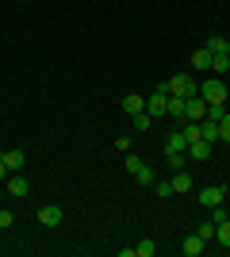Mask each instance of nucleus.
<instances>
[{"instance_id":"nucleus-17","label":"nucleus","mask_w":230,"mask_h":257,"mask_svg":"<svg viewBox=\"0 0 230 257\" xmlns=\"http://www.w3.org/2000/svg\"><path fill=\"white\" fill-rule=\"evenodd\" d=\"M131 127L134 131H150L153 127V115H150V111H138V115H131Z\"/></svg>"},{"instance_id":"nucleus-10","label":"nucleus","mask_w":230,"mask_h":257,"mask_svg":"<svg viewBox=\"0 0 230 257\" xmlns=\"http://www.w3.org/2000/svg\"><path fill=\"white\" fill-rule=\"evenodd\" d=\"M192 69H196V73H207L211 69V50L207 46H199V50L192 54Z\"/></svg>"},{"instance_id":"nucleus-23","label":"nucleus","mask_w":230,"mask_h":257,"mask_svg":"<svg viewBox=\"0 0 230 257\" xmlns=\"http://www.w3.org/2000/svg\"><path fill=\"white\" fill-rule=\"evenodd\" d=\"M222 115H226V107H222V104H207V115H203V119H211V123H219Z\"/></svg>"},{"instance_id":"nucleus-25","label":"nucleus","mask_w":230,"mask_h":257,"mask_svg":"<svg viewBox=\"0 0 230 257\" xmlns=\"http://www.w3.org/2000/svg\"><path fill=\"white\" fill-rule=\"evenodd\" d=\"M165 161H169V165H173V173H176V169H184L188 154H165Z\"/></svg>"},{"instance_id":"nucleus-13","label":"nucleus","mask_w":230,"mask_h":257,"mask_svg":"<svg viewBox=\"0 0 230 257\" xmlns=\"http://www.w3.org/2000/svg\"><path fill=\"white\" fill-rule=\"evenodd\" d=\"M0 158H4V165H8L12 173H20V169H23V158H27V154H23V150H4Z\"/></svg>"},{"instance_id":"nucleus-24","label":"nucleus","mask_w":230,"mask_h":257,"mask_svg":"<svg viewBox=\"0 0 230 257\" xmlns=\"http://www.w3.org/2000/svg\"><path fill=\"white\" fill-rule=\"evenodd\" d=\"M219 142H230V111L219 119Z\"/></svg>"},{"instance_id":"nucleus-15","label":"nucleus","mask_w":230,"mask_h":257,"mask_svg":"<svg viewBox=\"0 0 230 257\" xmlns=\"http://www.w3.org/2000/svg\"><path fill=\"white\" fill-rule=\"evenodd\" d=\"M207 50L211 54H230V43L222 39V35H207Z\"/></svg>"},{"instance_id":"nucleus-18","label":"nucleus","mask_w":230,"mask_h":257,"mask_svg":"<svg viewBox=\"0 0 230 257\" xmlns=\"http://www.w3.org/2000/svg\"><path fill=\"white\" fill-rule=\"evenodd\" d=\"M199 131H203V142H219V123L203 119V123H199Z\"/></svg>"},{"instance_id":"nucleus-14","label":"nucleus","mask_w":230,"mask_h":257,"mask_svg":"<svg viewBox=\"0 0 230 257\" xmlns=\"http://www.w3.org/2000/svg\"><path fill=\"white\" fill-rule=\"evenodd\" d=\"M192 188H196V181H192L184 169H176V177H173V192H192Z\"/></svg>"},{"instance_id":"nucleus-22","label":"nucleus","mask_w":230,"mask_h":257,"mask_svg":"<svg viewBox=\"0 0 230 257\" xmlns=\"http://www.w3.org/2000/svg\"><path fill=\"white\" fill-rule=\"evenodd\" d=\"M157 253V246H153L150 238H146V242H138V246H134V257H153Z\"/></svg>"},{"instance_id":"nucleus-21","label":"nucleus","mask_w":230,"mask_h":257,"mask_svg":"<svg viewBox=\"0 0 230 257\" xmlns=\"http://www.w3.org/2000/svg\"><path fill=\"white\" fill-rule=\"evenodd\" d=\"M134 181H138V184H153L157 177H153V169H150V165H138V173H134Z\"/></svg>"},{"instance_id":"nucleus-2","label":"nucleus","mask_w":230,"mask_h":257,"mask_svg":"<svg viewBox=\"0 0 230 257\" xmlns=\"http://www.w3.org/2000/svg\"><path fill=\"white\" fill-rule=\"evenodd\" d=\"M199 92V85H196V77L192 73H176V77H169V96H196Z\"/></svg>"},{"instance_id":"nucleus-6","label":"nucleus","mask_w":230,"mask_h":257,"mask_svg":"<svg viewBox=\"0 0 230 257\" xmlns=\"http://www.w3.org/2000/svg\"><path fill=\"white\" fill-rule=\"evenodd\" d=\"M165 154H188V139H184V131H180V127L165 139Z\"/></svg>"},{"instance_id":"nucleus-1","label":"nucleus","mask_w":230,"mask_h":257,"mask_svg":"<svg viewBox=\"0 0 230 257\" xmlns=\"http://www.w3.org/2000/svg\"><path fill=\"white\" fill-rule=\"evenodd\" d=\"M199 96L207 100V104H222V100H226V81H222L219 73H211L207 81L199 85Z\"/></svg>"},{"instance_id":"nucleus-4","label":"nucleus","mask_w":230,"mask_h":257,"mask_svg":"<svg viewBox=\"0 0 230 257\" xmlns=\"http://www.w3.org/2000/svg\"><path fill=\"white\" fill-rule=\"evenodd\" d=\"M203 115H207V100L199 96V92H196V96H188L184 100V119H188V123H203ZM184 119H180V123H184Z\"/></svg>"},{"instance_id":"nucleus-7","label":"nucleus","mask_w":230,"mask_h":257,"mask_svg":"<svg viewBox=\"0 0 230 257\" xmlns=\"http://www.w3.org/2000/svg\"><path fill=\"white\" fill-rule=\"evenodd\" d=\"M62 219H66V211H62L58 204H50V207L39 211V223H43V226H62Z\"/></svg>"},{"instance_id":"nucleus-8","label":"nucleus","mask_w":230,"mask_h":257,"mask_svg":"<svg viewBox=\"0 0 230 257\" xmlns=\"http://www.w3.org/2000/svg\"><path fill=\"white\" fill-rule=\"evenodd\" d=\"M123 111H127V115H138V111H146V96H142V92L123 96Z\"/></svg>"},{"instance_id":"nucleus-19","label":"nucleus","mask_w":230,"mask_h":257,"mask_svg":"<svg viewBox=\"0 0 230 257\" xmlns=\"http://www.w3.org/2000/svg\"><path fill=\"white\" fill-rule=\"evenodd\" d=\"M215 242H219V246H230V219H222V223L215 226Z\"/></svg>"},{"instance_id":"nucleus-16","label":"nucleus","mask_w":230,"mask_h":257,"mask_svg":"<svg viewBox=\"0 0 230 257\" xmlns=\"http://www.w3.org/2000/svg\"><path fill=\"white\" fill-rule=\"evenodd\" d=\"M226 69H230V54H211V73H226Z\"/></svg>"},{"instance_id":"nucleus-5","label":"nucleus","mask_w":230,"mask_h":257,"mask_svg":"<svg viewBox=\"0 0 230 257\" xmlns=\"http://www.w3.org/2000/svg\"><path fill=\"white\" fill-rule=\"evenodd\" d=\"M4 184H8V196H16V200H23V196L31 192V184H27V177H23V173H12Z\"/></svg>"},{"instance_id":"nucleus-20","label":"nucleus","mask_w":230,"mask_h":257,"mask_svg":"<svg viewBox=\"0 0 230 257\" xmlns=\"http://www.w3.org/2000/svg\"><path fill=\"white\" fill-rule=\"evenodd\" d=\"M196 234L203 238V242H215V223H211V219H207V223H199V226H196Z\"/></svg>"},{"instance_id":"nucleus-27","label":"nucleus","mask_w":230,"mask_h":257,"mask_svg":"<svg viewBox=\"0 0 230 257\" xmlns=\"http://www.w3.org/2000/svg\"><path fill=\"white\" fill-rule=\"evenodd\" d=\"M12 223H16V215H12V211H4V207H0V230H8Z\"/></svg>"},{"instance_id":"nucleus-26","label":"nucleus","mask_w":230,"mask_h":257,"mask_svg":"<svg viewBox=\"0 0 230 257\" xmlns=\"http://www.w3.org/2000/svg\"><path fill=\"white\" fill-rule=\"evenodd\" d=\"M222 219H230V211H226V207H222V204H219V207H211V223L219 226Z\"/></svg>"},{"instance_id":"nucleus-31","label":"nucleus","mask_w":230,"mask_h":257,"mask_svg":"<svg viewBox=\"0 0 230 257\" xmlns=\"http://www.w3.org/2000/svg\"><path fill=\"white\" fill-rule=\"evenodd\" d=\"M8 177H12V169L4 165V158H0V181H8Z\"/></svg>"},{"instance_id":"nucleus-12","label":"nucleus","mask_w":230,"mask_h":257,"mask_svg":"<svg viewBox=\"0 0 230 257\" xmlns=\"http://www.w3.org/2000/svg\"><path fill=\"white\" fill-rule=\"evenodd\" d=\"M165 115L180 123V119H184V96H169V104H165Z\"/></svg>"},{"instance_id":"nucleus-28","label":"nucleus","mask_w":230,"mask_h":257,"mask_svg":"<svg viewBox=\"0 0 230 257\" xmlns=\"http://www.w3.org/2000/svg\"><path fill=\"white\" fill-rule=\"evenodd\" d=\"M138 165H142V158H134V154H127V173H131V177L138 173Z\"/></svg>"},{"instance_id":"nucleus-11","label":"nucleus","mask_w":230,"mask_h":257,"mask_svg":"<svg viewBox=\"0 0 230 257\" xmlns=\"http://www.w3.org/2000/svg\"><path fill=\"white\" fill-rule=\"evenodd\" d=\"M188 158H196V161H207V158H211V142H203V139L188 142Z\"/></svg>"},{"instance_id":"nucleus-30","label":"nucleus","mask_w":230,"mask_h":257,"mask_svg":"<svg viewBox=\"0 0 230 257\" xmlns=\"http://www.w3.org/2000/svg\"><path fill=\"white\" fill-rule=\"evenodd\" d=\"M115 150L127 154V150H131V139H127V135H119V139H115Z\"/></svg>"},{"instance_id":"nucleus-3","label":"nucleus","mask_w":230,"mask_h":257,"mask_svg":"<svg viewBox=\"0 0 230 257\" xmlns=\"http://www.w3.org/2000/svg\"><path fill=\"white\" fill-rule=\"evenodd\" d=\"M196 200L211 211V207H219L222 200H226V188H222V184H203V188L196 192Z\"/></svg>"},{"instance_id":"nucleus-29","label":"nucleus","mask_w":230,"mask_h":257,"mask_svg":"<svg viewBox=\"0 0 230 257\" xmlns=\"http://www.w3.org/2000/svg\"><path fill=\"white\" fill-rule=\"evenodd\" d=\"M157 184V196H173V181H153Z\"/></svg>"},{"instance_id":"nucleus-9","label":"nucleus","mask_w":230,"mask_h":257,"mask_svg":"<svg viewBox=\"0 0 230 257\" xmlns=\"http://www.w3.org/2000/svg\"><path fill=\"white\" fill-rule=\"evenodd\" d=\"M203 246H207V242H203V238H199V234H188L184 242H180V249H184V257H199V253H203Z\"/></svg>"}]
</instances>
